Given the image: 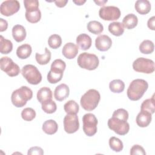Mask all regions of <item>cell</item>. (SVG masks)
<instances>
[{"label":"cell","mask_w":155,"mask_h":155,"mask_svg":"<svg viewBox=\"0 0 155 155\" xmlns=\"http://www.w3.org/2000/svg\"><path fill=\"white\" fill-rule=\"evenodd\" d=\"M44 154L43 150L39 147H31L27 153L28 155H42Z\"/></svg>","instance_id":"41"},{"label":"cell","mask_w":155,"mask_h":155,"mask_svg":"<svg viewBox=\"0 0 155 155\" xmlns=\"http://www.w3.org/2000/svg\"><path fill=\"white\" fill-rule=\"evenodd\" d=\"M112 45L111 39L107 35H102L97 36L95 40V46L101 51L108 50Z\"/></svg>","instance_id":"14"},{"label":"cell","mask_w":155,"mask_h":155,"mask_svg":"<svg viewBox=\"0 0 155 155\" xmlns=\"http://www.w3.org/2000/svg\"><path fill=\"white\" fill-rule=\"evenodd\" d=\"M133 68L134 71L139 73L150 74L154 71V62L153 60L138 58L133 62Z\"/></svg>","instance_id":"7"},{"label":"cell","mask_w":155,"mask_h":155,"mask_svg":"<svg viewBox=\"0 0 155 155\" xmlns=\"http://www.w3.org/2000/svg\"><path fill=\"white\" fill-rule=\"evenodd\" d=\"M65 62L60 59H55L51 65L50 70L47 74V80L50 84H56L59 82L63 76L65 69Z\"/></svg>","instance_id":"4"},{"label":"cell","mask_w":155,"mask_h":155,"mask_svg":"<svg viewBox=\"0 0 155 155\" xmlns=\"http://www.w3.org/2000/svg\"><path fill=\"white\" fill-rule=\"evenodd\" d=\"M108 30L113 35L120 36L124 32V27L121 22H113L109 24Z\"/></svg>","instance_id":"25"},{"label":"cell","mask_w":155,"mask_h":155,"mask_svg":"<svg viewBox=\"0 0 155 155\" xmlns=\"http://www.w3.org/2000/svg\"><path fill=\"white\" fill-rule=\"evenodd\" d=\"M54 2L55 3L56 5L58 7H64L65 6L67 3L68 2V1H64V0H58V1H54Z\"/></svg>","instance_id":"44"},{"label":"cell","mask_w":155,"mask_h":155,"mask_svg":"<svg viewBox=\"0 0 155 155\" xmlns=\"http://www.w3.org/2000/svg\"><path fill=\"white\" fill-rule=\"evenodd\" d=\"M25 16L28 22L34 24L40 21L41 18V12L39 9L35 11H33V12L25 11Z\"/></svg>","instance_id":"33"},{"label":"cell","mask_w":155,"mask_h":155,"mask_svg":"<svg viewBox=\"0 0 155 155\" xmlns=\"http://www.w3.org/2000/svg\"><path fill=\"white\" fill-rule=\"evenodd\" d=\"M92 40L91 37L86 33H82L76 38L77 45L83 50H87L91 46Z\"/></svg>","instance_id":"18"},{"label":"cell","mask_w":155,"mask_h":155,"mask_svg":"<svg viewBox=\"0 0 155 155\" xmlns=\"http://www.w3.org/2000/svg\"><path fill=\"white\" fill-rule=\"evenodd\" d=\"M77 63L82 68L94 70L98 67L99 61L96 54L84 52L79 55L77 59Z\"/></svg>","instance_id":"5"},{"label":"cell","mask_w":155,"mask_h":155,"mask_svg":"<svg viewBox=\"0 0 155 155\" xmlns=\"http://www.w3.org/2000/svg\"><path fill=\"white\" fill-rule=\"evenodd\" d=\"M138 19L136 15L133 13H129L123 18L122 24L124 27L130 30L136 27Z\"/></svg>","instance_id":"21"},{"label":"cell","mask_w":155,"mask_h":155,"mask_svg":"<svg viewBox=\"0 0 155 155\" xmlns=\"http://www.w3.org/2000/svg\"><path fill=\"white\" fill-rule=\"evenodd\" d=\"M137 13L140 15H146L151 10V4L148 0H137L134 5Z\"/></svg>","instance_id":"20"},{"label":"cell","mask_w":155,"mask_h":155,"mask_svg":"<svg viewBox=\"0 0 155 155\" xmlns=\"http://www.w3.org/2000/svg\"><path fill=\"white\" fill-rule=\"evenodd\" d=\"M42 110L48 114H51L54 113L57 109V105L55 102H54L52 99L48 100L41 104Z\"/></svg>","instance_id":"36"},{"label":"cell","mask_w":155,"mask_h":155,"mask_svg":"<svg viewBox=\"0 0 155 155\" xmlns=\"http://www.w3.org/2000/svg\"><path fill=\"white\" fill-rule=\"evenodd\" d=\"M63 56L68 59L74 58L78 53V47L72 42H68L64 45L62 50Z\"/></svg>","instance_id":"15"},{"label":"cell","mask_w":155,"mask_h":155,"mask_svg":"<svg viewBox=\"0 0 155 155\" xmlns=\"http://www.w3.org/2000/svg\"><path fill=\"white\" fill-rule=\"evenodd\" d=\"M130 154L135 155V154H140V155H145L146 153L145 151L144 148L139 145H134L130 150Z\"/></svg>","instance_id":"40"},{"label":"cell","mask_w":155,"mask_h":155,"mask_svg":"<svg viewBox=\"0 0 155 155\" xmlns=\"http://www.w3.org/2000/svg\"><path fill=\"white\" fill-rule=\"evenodd\" d=\"M64 109L67 114H76L79 111V107L74 101L70 100L64 104Z\"/></svg>","instance_id":"31"},{"label":"cell","mask_w":155,"mask_h":155,"mask_svg":"<svg viewBox=\"0 0 155 155\" xmlns=\"http://www.w3.org/2000/svg\"><path fill=\"white\" fill-rule=\"evenodd\" d=\"M1 53L2 54H8L13 50V44L11 41L5 39L2 35L0 36Z\"/></svg>","instance_id":"32"},{"label":"cell","mask_w":155,"mask_h":155,"mask_svg":"<svg viewBox=\"0 0 155 155\" xmlns=\"http://www.w3.org/2000/svg\"><path fill=\"white\" fill-rule=\"evenodd\" d=\"M73 2L78 5H82L86 2V1L85 0H78V1H73Z\"/></svg>","instance_id":"45"},{"label":"cell","mask_w":155,"mask_h":155,"mask_svg":"<svg viewBox=\"0 0 155 155\" xmlns=\"http://www.w3.org/2000/svg\"><path fill=\"white\" fill-rule=\"evenodd\" d=\"M23 77L31 85H38L42 81V75L37 67L31 64L24 65L21 70Z\"/></svg>","instance_id":"6"},{"label":"cell","mask_w":155,"mask_h":155,"mask_svg":"<svg viewBox=\"0 0 155 155\" xmlns=\"http://www.w3.org/2000/svg\"><path fill=\"white\" fill-rule=\"evenodd\" d=\"M109 88L113 93H120L125 89V84L120 79H114L110 82Z\"/></svg>","instance_id":"28"},{"label":"cell","mask_w":155,"mask_h":155,"mask_svg":"<svg viewBox=\"0 0 155 155\" xmlns=\"http://www.w3.org/2000/svg\"><path fill=\"white\" fill-rule=\"evenodd\" d=\"M48 44L49 47L53 49L58 48L62 44L61 37L57 34H53L51 35L48 38Z\"/></svg>","instance_id":"35"},{"label":"cell","mask_w":155,"mask_h":155,"mask_svg":"<svg viewBox=\"0 0 155 155\" xmlns=\"http://www.w3.org/2000/svg\"><path fill=\"white\" fill-rule=\"evenodd\" d=\"M0 68L2 71H4L10 77L16 76L20 73V68L18 65L15 63L10 58L7 56L1 58Z\"/></svg>","instance_id":"10"},{"label":"cell","mask_w":155,"mask_h":155,"mask_svg":"<svg viewBox=\"0 0 155 155\" xmlns=\"http://www.w3.org/2000/svg\"><path fill=\"white\" fill-rule=\"evenodd\" d=\"M96 4H97L98 5H100V6H101V5H104V4H105V3H106V2H107V0L106 1H94Z\"/></svg>","instance_id":"46"},{"label":"cell","mask_w":155,"mask_h":155,"mask_svg":"<svg viewBox=\"0 0 155 155\" xmlns=\"http://www.w3.org/2000/svg\"><path fill=\"white\" fill-rule=\"evenodd\" d=\"M101 99L99 92L95 89H90L86 91L81 98V105L86 111L94 110Z\"/></svg>","instance_id":"3"},{"label":"cell","mask_w":155,"mask_h":155,"mask_svg":"<svg viewBox=\"0 0 155 155\" xmlns=\"http://www.w3.org/2000/svg\"><path fill=\"white\" fill-rule=\"evenodd\" d=\"M107 124L110 130L114 131L119 135H125L130 130V125L126 120L119 119L114 117L110 118Z\"/></svg>","instance_id":"9"},{"label":"cell","mask_w":155,"mask_h":155,"mask_svg":"<svg viewBox=\"0 0 155 155\" xmlns=\"http://www.w3.org/2000/svg\"><path fill=\"white\" fill-rule=\"evenodd\" d=\"M24 4L27 12H33L39 9V1L37 0H25Z\"/></svg>","instance_id":"38"},{"label":"cell","mask_w":155,"mask_h":155,"mask_svg":"<svg viewBox=\"0 0 155 155\" xmlns=\"http://www.w3.org/2000/svg\"><path fill=\"white\" fill-rule=\"evenodd\" d=\"M88 30L94 35H99L104 30V27L102 24L96 21H90L87 25Z\"/></svg>","instance_id":"26"},{"label":"cell","mask_w":155,"mask_h":155,"mask_svg":"<svg viewBox=\"0 0 155 155\" xmlns=\"http://www.w3.org/2000/svg\"><path fill=\"white\" fill-rule=\"evenodd\" d=\"M51 51L47 48H45V53L42 54L36 53L35 54V58L36 62L40 65L47 64L51 59Z\"/></svg>","instance_id":"27"},{"label":"cell","mask_w":155,"mask_h":155,"mask_svg":"<svg viewBox=\"0 0 155 155\" xmlns=\"http://www.w3.org/2000/svg\"><path fill=\"white\" fill-rule=\"evenodd\" d=\"M82 122L83 131L87 136L91 137L96 133L97 119L94 114L92 113L85 114L82 117Z\"/></svg>","instance_id":"8"},{"label":"cell","mask_w":155,"mask_h":155,"mask_svg":"<svg viewBox=\"0 0 155 155\" xmlns=\"http://www.w3.org/2000/svg\"><path fill=\"white\" fill-rule=\"evenodd\" d=\"M52 96L53 94L51 89L47 87H42L37 93V99L41 104L51 99Z\"/></svg>","instance_id":"22"},{"label":"cell","mask_w":155,"mask_h":155,"mask_svg":"<svg viewBox=\"0 0 155 155\" xmlns=\"http://www.w3.org/2000/svg\"><path fill=\"white\" fill-rule=\"evenodd\" d=\"M128 113L126 110L124 108H119L113 112L112 117H114L117 119L127 121L128 119Z\"/></svg>","instance_id":"39"},{"label":"cell","mask_w":155,"mask_h":155,"mask_svg":"<svg viewBox=\"0 0 155 155\" xmlns=\"http://www.w3.org/2000/svg\"><path fill=\"white\" fill-rule=\"evenodd\" d=\"M109 146L110 148L115 152H120L123 150L124 148L122 142L119 138L114 136L110 138Z\"/></svg>","instance_id":"34"},{"label":"cell","mask_w":155,"mask_h":155,"mask_svg":"<svg viewBox=\"0 0 155 155\" xmlns=\"http://www.w3.org/2000/svg\"><path fill=\"white\" fill-rule=\"evenodd\" d=\"M64 130L68 134L76 132L79 128L78 117L76 114H67L64 118Z\"/></svg>","instance_id":"13"},{"label":"cell","mask_w":155,"mask_h":155,"mask_svg":"<svg viewBox=\"0 0 155 155\" xmlns=\"http://www.w3.org/2000/svg\"><path fill=\"white\" fill-rule=\"evenodd\" d=\"M70 94L69 87L65 84L58 85L54 91V97L58 101H62L65 99Z\"/></svg>","instance_id":"16"},{"label":"cell","mask_w":155,"mask_h":155,"mask_svg":"<svg viewBox=\"0 0 155 155\" xmlns=\"http://www.w3.org/2000/svg\"><path fill=\"white\" fill-rule=\"evenodd\" d=\"M152 119V114L150 113L140 110L136 116V121L137 125L140 127H147L151 123Z\"/></svg>","instance_id":"17"},{"label":"cell","mask_w":155,"mask_h":155,"mask_svg":"<svg viewBox=\"0 0 155 155\" xmlns=\"http://www.w3.org/2000/svg\"><path fill=\"white\" fill-rule=\"evenodd\" d=\"M148 88V82L142 79H136L130 84L127 94L129 99L136 101L139 100Z\"/></svg>","instance_id":"1"},{"label":"cell","mask_w":155,"mask_h":155,"mask_svg":"<svg viewBox=\"0 0 155 155\" xmlns=\"http://www.w3.org/2000/svg\"><path fill=\"white\" fill-rule=\"evenodd\" d=\"M31 51V47L28 44H24L18 47L16 50V55L19 59H25L30 56Z\"/></svg>","instance_id":"24"},{"label":"cell","mask_w":155,"mask_h":155,"mask_svg":"<svg viewBox=\"0 0 155 155\" xmlns=\"http://www.w3.org/2000/svg\"><path fill=\"white\" fill-rule=\"evenodd\" d=\"M32 97V90L27 86H22L13 91L11 96V100L15 107L20 108L24 107L27 104V102L30 100Z\"/></svg>","instance_id":"2"},{"label":"cell","mask_w":155,"mask_h":155,"mask_svg":"<svg viewBox=\"0 0 155 155\" xmlns=\"http://www.w3.org/2000/svg\"><path fill=\"white\" fill-rule=\"evenodd\" d=\"M140 51L143 54H151L153 52L154 48V45L153 42L150 40L143 41L139 47Z\"/></svg>","instance_id":"29"},{"label":"cell","mask_w":155,"mask_h":155,"mask_svg":"<svg viewBox=\"0 0 155 155\" xmlns=\"http://www.w3.org/2000/svg\"><path fill=\"white\" fill-rule=\"evenodd\" d=\"M42 129L45 133L51 135L57 132L58 125L55 120L53 119H49L47 120L43 123Z\"/></svg>","instance_id":"23"},{"label":"cell","mask_w":155,"mask_h":155,"mask_svg":"<svg viewBox=\"0 0 155 155\" xmlns=\"http://www.w3.org/2000/svg\"><path fill=\"white\" fill-rule=\"evenodd\" d=\"M8 27V22L6 20L0 18V31L2 32L5 31Z\"/></svg>","instance_id":"42"},{"label":"cell","mask_w":155,"mask_h":155,"mask_svg":"<svg viewBox=\"0 0 155 155\" xmlns=\"http://www.w3.org/2000/svg\"><path fill=\"white\" fill-rule=\"evenodd\" d=\"M26 30L25 28L19 24L15 25L12 28V36L13 39L18 42L23 41L26 38Z\"/></svg>","instance_id":"19"},{"label":"cell","mask_w":155,"mask_h":155,"mask_svg":"<svg viewBox=\"0 0 155 155\" xmlns=\"http://www.w3.org/2000/svg\"><path fill=\"white\" fill-rule=\"evenodd\" d=\"M154 94L153 95L151 98L147 99L143 101L140 106V110L146 111L151 114H153L155 110L154 107Z\"/></svg>","instance_id":"30"},{"label":"cell","mask_w":155,"mask_h":155,"mask_svg":"<svg viewBox=\"0 0 155 155\" xmlns=\"http://www.w3.org/2000/svg\"><path fill=\"white\" fill-rule=\"evenodd\" d=\"M20 8V4L16 0H8L2 2L0 6L1 14L10 16L17 13Z\"/></svg>","instance_id":"12"},{"label":"cell","mask_w":155,"mask_h":155,"mask_svg":"<svg viewBox=\"0 0 155 155\" xmlns=\"http://www.w3.org/2000/svg\"><path fill=\"white\" fill-rule=\"evenodd\" d=\"M154 22H155V17L153 16L151 18H150L148 22H147V26L148 27L152 30H155V25H154Z\"/></svg>","instance_id":"43"},{"label":"cell","mask_w":155,"mask_h":155,"mask_svg":"<svg viewBox=\"0 0 155 155\" xmlns=\"http://www.w3.org/2000/svg\"><path fill=\"white\" fill-rule=\"evenodd\" d=\"M21 117L25 121H31L36 117V112L32 108L27 107L22 110Z\"/></svg>","instance_id":"37"},{"label":"cell","mask_w":155,"mask_h":155,"mask_svg":"<svg viewBox=\"0 0 155 155\" xmlns=\"http://www.w3.org/2000/svg\"><path fill=\"white\" fill-rule=\"evenodd\" d=\"M120 9L115 6H104L99 11V17L104 21H115L120 16Z\"/></svg>","instance_id":"11"}]
</instances>
